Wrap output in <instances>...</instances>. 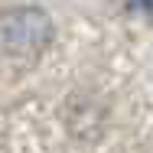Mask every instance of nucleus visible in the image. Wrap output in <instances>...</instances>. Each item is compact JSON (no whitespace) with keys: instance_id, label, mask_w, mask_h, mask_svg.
<instances>
[{"instance_id":"2","label":"nucleus","mask_w":153,"mask_h":153,"mask_svg":"<svg viewBox=\"0 0 153 153\" xmlns=\"http://www.w3.org/2000/svg\"><path fill=\"white\" fill-rule=\"evenodd\" d=\"M147 13H150V16H153V0H147Z\"/></svg>"},{"instance_id":"1","label":"nucleus","mask_w":153,"mask_h":153,"mask_svg":"<svg viewBox=\"0 0 153 153\" xmlns=\"http://www.w3.org/2000/svg\"><path fill=\"white\" fill-rule=\"evenodd\" d=\"M52 39V23L36 7H16L0 16V49L10 56H39Z\"/></svg>"}]
</instances>
